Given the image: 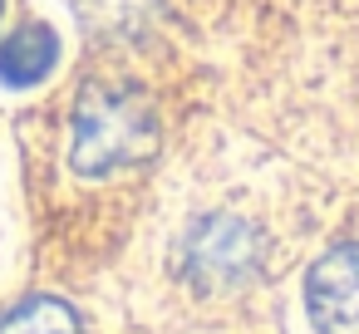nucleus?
<instances>
[{
    "label": "nucleus",
    "mask_w": 359,
    "mask_h": 334,
    "mask_svg": "<svg viewBox=\"0 0 359 334\" xmlns=\"http://www.w3.org/2000/svg\"><path fill=\"white\" fill-rule=\"evenodd\" d=\"M55 64H60V40L50 25H20L0 45V84H11V89L45 84Z\"/></svg>",
    "instance_id": "4"
},
{
    "label": "nucleus",
    "mask_w": 359,
    "mask_h": 334,
    "mask_svg": "<svg viewBox=\"0 0 359 334\" xmlns=\"http://www.w3.org/2000/svg\"><path fill=\"white\" fill-rule=\"evenodd\" d=\"M158 148V118L143 94L133 89H109L94 84L74 104V138H69V162L84 177H109L118 167H133L153 158Z\"/></svg>",
    "instance_id": "1"
},
{
    "label": "nucleus",
    "mask_w": 359,
    "mask_h": 334,
    "mask_svg": "<svg viewBox=\"0 0 359 334\" xmlns=\"http://www.w3.org/2000/svg\"><path fill=\"white\" fill-rule=\"evenodd\" d=\"M256 260V241L241 221H202L187 241V270L202 285H226L241 280Z\"/></svg>",
    "instance_id": "3"
},
{
    "label": "nucleus",
    "mask_w": 359,
    "mask_h": 334,
    "mask_svg": "<svg viewBox=\"0 0 359 334\" xmlns=\"http://www.w3.org/2000/svg\"><path fill=\"white\" fill-rule=\"evenodd\" d=\"M305 305L320 334H359V241L334 246L310 265Z\"/></svg>",
    "instance_id": "2"
},
{
    "label": "nucleus",
    "mask_w": 359,
    "mask_h": 334,
    "mask_svg": "<svg viewBox=\"0 0 359 334\" xmlns=\"http://www.w3.org/2000/svg\"><path fill=\"white\" fill-rule=\"evenodd\" d=\"M0 334H84V329H79V314L65 300L30 295V300H20L6 319H0Z\"/></svg>",
    "instance_id": "5"
}]
</instances>
